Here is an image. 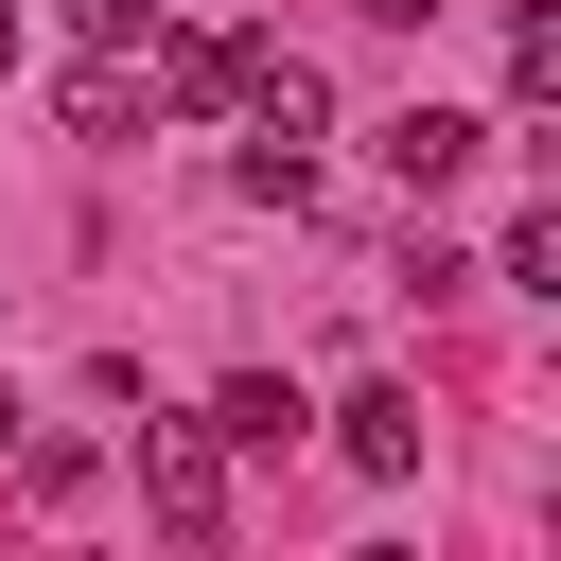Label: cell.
<instances>
[{
  "mask_svg": "<svg viewBox=\"0 0 561 561\" xmlns=\"http://www.w3.org/2000/svg\"><path fill=\"white\" fill-rule=\"evenodd\" d=\"M140 105H158V88H140V53H88V70H70V123H88V140H123Z\"/></svg>",
  "mask_w": 561,
  "mask_h": 561,
  "instance_id": "7",
  "label": "cell"
},
{
  "mask_svg": "<svg viewBox=\"0 0 561 561\" xmlns=\"http://www.w3.org/2000/svg\"><path fill=\"white\" fill-rule=\"evenodd\" d=\"M351 18H438V0H351Z\"/></svg>",
  "mask_w": 561,
  "mask_h": 561,
  "instance_id": "10",
  "label": "cell"
},
{
  "mask_svg": "<svg viewBox=\"0 0 561 561\" xmlns=\"http://www.w3.org/2000/svg\"><path fill=\"white\" fill-rule=\"evenodd\" d=\"M140 508H158V543H228V438L210 421H140Z\"/></svg>",
  "mask_w": 561,
  "mask_h": 561,
  "instance_id": "2",
  "label": "cell"
},
{
  "mask_svg": "<svg viewBox=\"0 0 561 561\" xmlns=\"http://www.w3.org/2000/svg\"><path fill=\"white\" fill-rule=\"evenodd\" d=\"M333 456H351L368 491H403V473H421V403H403V386H351V403H333Z\"/></svg>",
  "mask_w": 561,
  "mask_h": 561,
  "instance_id": "4",
  "label": "cell"
},
{
  "mask_svg": "<svg viewBox=\"0 0 561 561\" xmlns=\"http://www.w3.org/2000/svg\"><path fill=\"white\" fill-rule=\"evenodd\" d=\"M0 70H18V0H0Z\"/></svg>",
  "mask_w": 561,
  "mask_h": 561,
  "instance_id": "12",
  "label": "cell"
},
{
  "mask_svg": "<svg viewBox=\"0 0 561 561\" xmlns=\"http://www.w3.org/2000/svg\"><path fill=\"white\" fill-rule=\"evenodd\" d=\"M351 561H421V543H351Z\"/></svg>",
  "mask_w": 561,
  "mask_h": 561,
  "instance_id": "11",
  "label": "cell"
},
{
  "mask_svg": "<svg viewBox=\"0 0 561 561\" xmlns=\"http://www.w3.org/2000/svg\"><path fill=\"white\" fill-rule=\"evenodd\" d=\"M245 193L263 210H298L316 193V140H333V88H316V53H280V35H245Z\"/></svg>",
  "mask_w": 561,
  "mask_h": 561,
  "instance_id": "1",
  "label": "cell"
},
{
  "mask_svg": "<svg viewBox=\"0 0 561 561\" xmlns=\"http://www.w3.org/2000/svg\"><path fill=\"white\" fill-rule=\"evenodd\" d=\"M140 88H158V105H193V123H210V105H228V88H245V35H175V53H158V70H140Z\"/></svg>",
  "mask_w": 561,
  "mask_h": 561,
  "instance_id": "5",
  "label": "cell"
},
{
  "mask_svg": "<svg viewBox=\"0 0 561 561\" xmlns=\"http://www.w3.org/2000/svg\"><path fill=\"white\" fill-rule=\"evenodd\" d=\"M210 438H245V456H280V438H298V386H280V368H245V386H210Z\"/></svg>",
  "mask_w": 561,
  "mask_h": 561,
  "instance_id": "6",
  "label": "cell"
},
{
  "mask_svg": "<svg viewBox=\"0 0 561 561\" xmlns=\"http://www.w3.org/2000/svg\"><path fill=\"white\" fill-rule=\"evenodd\" d=\"M473 140H491V123H456V105H403V123H368V158H386L403 193H456V175H473Z\"/></svg>",
  "mask_w": 561,
  "mask_h": 561,
  "instance_id": "3",
  "label": "cell"
},
{
  "mask_svg": "<svg viewBox=\"0 0 561 561\" xmlns=\"http://www.w3.org/2000/svg\"><path fill=\"white\" fill-rule=\"evenodd\" d=\"M70 18H88L105 53H140V18H158V0H70Z\"/></svg>",
  "mask_w": 561,
  "mask_h": 561,
  "instance_id": "9",
  "label": "cell"
},
{
  "mask_svg": "<svg viewBox=\"0 0 561 561\" xmlns=\"http://www.w3.org/2000/svg\"><path fill=\"white\" fill-rule=\"evenodd\" d=\"M508 105H561V18H508Z\"/></svg>",
  "mask_w": 561,
  "mask_h": 561,
  "instance_id": "8",
  "label": "cell"
}]
</instances>
